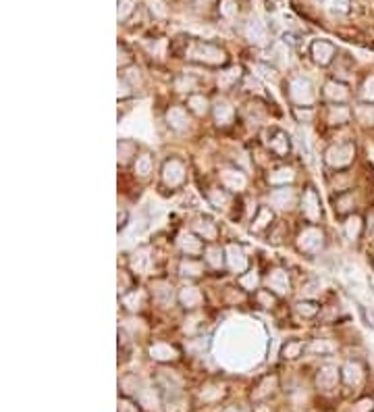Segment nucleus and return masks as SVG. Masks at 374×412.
Returning a JSON list of instances; mask_svg holds the SVG:
<instances>
[{"mask_svg":"<svg viewBox=\"0 0 374 412\" xmlns=\"http://www.w3.org/2000/svg\"><path fill=\"white\" fill-rule=\"evenodd\" d=\"M356 161V144L353 142H339L327 148L325 152V163L339 171V169H347L351 163Z\"/></svg>","mask_w":374,"mask_h":412,"instance_id":"obj_1","label":"nucleus"},{"mask_svg":"<svg viewBox=\"0 0 374 412\" xmlns=\"http://www.w3.org/2000/svg\"><path fill=\"white\" fill-rule=\"evenodd\" d=\"M264 144H266V148H269V152H273L275 157H279V159H285L287 154L291 152V140H289V136H287L283 129H279V127L266 129V133H264Z\"/></svg>","mask_w":374,"mask_h":412,"instance_id":"obj_2","label":"nucleus"},{"mask_svg":"<svg viewBox=\"0 0 374 412\" xmlns=\"http://www.w3.org/2000/svg\"><path fill=\"white\" fill-rule=\"evenodd\" d=\"M299 242V250L302 252H306V254H316V252H320L323 250V246H325V233L320 231L318 227H314V225H308L302 233H299V237H297Z\"/></svg>","mask_w":374,"mask_h":412,"instance_id":"obj_3","label":"nucleus"},{"mask_svg":"<svg viewBox=\"0 0 374 412\" xmlns=\"http://www.w3.org/2000/svg\"><path fill=\"white\" fill-rule=\"evenodd\" d=\"M289 98L299 107H310L312 102L316 100V94H314V90H312L308 79L295 77V79H291V86H289Z\"/></svg>","mask_w":374,"mask_h":412,"instance_id":"obj_4","label":"nucleus"},{"mask_svg":"<svg viewBox=\"0 0 374 412\" xmlns=\"http://www.w3.org/2000/svg\"><path fill=\"white\" fill-rule=\"evenodd\" d=\"M187 175H185V165L179 159H169L163 165V181L169 188H181L185 183Z\"/></svg>","mask_w":374,"mask_h":412,"instance_id":"obj_5","label":"nucleus"},{"mask_svg":"<svg viewBox=\"0 0 374 412\" xmlns=\"http://www.w3.org/2000/svg\"><path fill=\"white\" fill-rule=\"evenodd\" d=\"M302 213L308 219V223H316L323 217V209H320V198L314 188H308L302 196Z\"/></svg>","mask_w":374,"mask_h":412,"instance_id":"obj_6","label":"nucleus"},{"mask_svg":"<svg viewBox=\"0 0 374 412\" xmlns=\"http://www.w3.org/2000/svg\"><path fill=\"white\" fill-rule=\"evenodd\" d=\"M208 265L204 263V259H193V256H183L179 263V275L187 281H196L206 273Z\"/></svg>","mask_w":374,"mask_h":412,"instance_id":"obj_7","label":"nucleus"},{"mask_svg":"<svg viewBox=\"0 0 374 412\" xmlns=\"http://www.w3.org/2000/svg\"><path fill=\"white\" fill-rule=\"evenodd\" d=\"M202 259L208 265V269H225L227 267V252L219 244H208Z\"/></svg>","mask_w":374,"mask_h":412,"instance_id":"obj_8","label":"nucleus"},{"mask_svg":"<svg viewBox=\"0 0 374 412\" xmlns=\"http://www.w3.org/2000/svg\"><path fill=\"white\" fill-rule=\"evenodd\" d=\"M177 300H179V304L185 308V311H198V308L204 304V294L196 285H185L177 294Z\"/></svg>","mask_w":374,"mask_h":412,"instance_id":"obj_9","label":"nucleus"},{"mask_svg":"<svg viewBox=\"0 0 374 412\" xmlns=\"http://www.w3.org/2000/svg\"><path fill=\"white\" fill-rule=\"evenodd\" d=\"M323 96L329 100V102H333V105H343V102H347L349 98H351V92H349V88L345 86V83H341V81H327L325 83V90H323Z\"/></svg>","mask_w":374,"mask_h":412,"instance_id":"obj_10","label":"nucleus"},{"mask_svg":"<svg viewBox=\"0 0 374 412\" xmlns=\"http://www.w3.org/2000/svg\"><path fill=\"white\" fill-rule=\"evenodd\" d=\"M219 179H221V185L227 192H241L245 188V183H248L245 175L241 171H237V169H223Z\"/></svg>","mask_w":374,"mask_h":412,"instance_id":"obj_11","label":"nucleus"},{"mask_svg":"<svg viewBox=\"0 0 374 412\" xmlns=\"http://www.w3.org/2000/svg\"><path fill=\"white\" fill-rule=\"evenodd\" d=\"M266 285H269V289L273 294H277L281 298V296L289 294V275L283 269H273L271 275L266 277Z\"/></svg>","mask_w":374,"mask_h":412,"instance_id":"obj_12","label":"nucleus"},{"mask_svg":"<svg viewBox=\"0 0 374 412\" xmlns=\"http://www.w3.org/2000/svg\"><path fill=\"white\" fill-rule=\"evenodd\" d=\"M273 221H275V213H273L271 206H260L254 215V219H252V231L264 233L266 229L273 227Z\"/></svg>","mask_w":374,"mask_h":412,"instance_id":"obj_13","label":"nucleus"},{"mask_svg":"<svg viewBox=\"0 0 374 412\" xmlns=\"http://www.w3.org/2000/svg\"><path fill=\"white\" fill-rule=\"evenodd\" d=\"M225 252H227V267H229L231 271L241 273V271L248 267V259H245V254H243L241 246L229 244V246L225 248Z\"/></svg>","mask_w":374,"mask_h":412,"instance_id":"obj_14","label":"nucleus"},{"mask_svg":"<svg viewBox=\"0 0 374 412\" xmlns=\"http://www.w3.org/2000/svg\"><path fill=\"white\" fill-rule=\"evenodd\" d=\"M121 302H123V306L127 308V311L137 313V311H142L144 304H146V294L142 289H137V287H129L125 294H121Z\"/></svg>","mask_w":374,"mask_h":412,"instance_id":"obj_15","label":"nucleus"},{"mask_svg":"<svg viewBox=\"0 0 374 412\" xmlns=\"http://www.w3.org/2000/svg\"><path fill=\"white\" fill-rule=\"evenodd\" d=\"M187 111L193 113V115H198V117L208 115V113L212 111V109H210V100H208V96H204V94H200V92L189 94V98H187Z\"/></svg>","mask_w":374,"mask_h":412,"instance_id":"obj_16","label":"nucleus"},{"mask_svg":"<svg viewBox=\"0 0 374 412\" xmlns=\"http://www.w3.org/2000/svg\"><path fill=\"white\" fill-rule=\"evenodd\" d=\"M271 202H273V206H279V209H283V211H289V209H291V204L295 202V194H293L291 188L283 185V188L273 190V194H271Z\"/></svg>","mask_w":374,"mask_h":412,"instance_id":"obj_17","label":"nucleus"},{"mask_svg":"<svg viewBox=\"0 0 374 412\" xmlns=\"http://www.w3.org/2000/svg\"><path fill=\"white\" fill-rule=\"evenodd\" d=\"M167 121H169V127H173L175 131H185V129L189 127V115H187V109L173 107V109L167 113Z\"/></svg>","mask_w":374,"mask_h":412,"instance_id":"obj_18","label":"nucleus"},{"mask_svg":"<svg viewBox=\"0 0 374 412\" xmlns=\"http://www.w3.org/2000/svg\"><path fill=\"white\" fill-rule=\"evenodd\" d=\"M343 233H345V237L351 240V242L360 240L362 233H364V223H362V219H360L358 215H349V217H345Z\"/></svg>","mask_w":374,"mask_h":412,"instance_id":"obj_19","label":"nucleus"},{"mask_svg":"<svg viewBox=\"0 0 374 412\" xmlns=\"http://www.w3.org/2000/svg\"><path fill=\"white\" fill-rule=\"evenodd\" d=\"M212 113H215L217 125H223V127L231 125L233 119H235V111H233L231 105H227V102H219V105H217L215 109H212Z\"/></svg>","mask_w":374,"mask_h":412,"instance_id":"obj_20","label":"nucleus"},{"mask_svg":"<svg viewBox=\"0 0 374 412\" xmlns=\"http://www.w3.org/2000/svg\"><path fill=\"white\" fill-rule=\"evenodd\" d=\"M137 159V146L131 140H119V165H129Z\"/></svg>","mask_w":374,"mask_h":412,"instance_id":"obj_21","label":"nucleus"},{"mask_svg":"<svg viewBox=\"0 0 374 412\" xmlns=\"http://www.w3.org/2000/svg\"><path fill=\"white\" fill-rule=\"evenodd\" d=\"M333 53H335V48L331 44H327V42L314 44V48H312L314 61L320 63V65H329L333 61Z\"/></svg>","mask_w":374,"mask_h":412,"instance_id":"obj_22","label":"nucleus"},{"mask_svg":"<svg viewBox=\"0 0 374 412\" xmlns=\"http://www.w3.org/2000/svg\"><path fill=\"white\" fill-rule=\"evenodd\" d=\"M152 169H154L152 154H148V152L139 154V157L135 159V171H137V175H139V177H148V175L152 173Z\"/></svg>","mask_w":374,"mask_h":412,"instance_id":"obj_23","label":"nucleus"},{"mask_svg":"<svg viewBox=\"0 0 374 412\" xmlns=\"http://www.w3.org/2000/svg\"><path fill=\"white\" fill-rule=\"evenodd\" d=\"M254 300H256V304H258V306H262V308H273V306H275V302L279 300V296H277V294H273L269 287H266V289H258V292H256V296H254Z\"/></svg>","mask_w":374,"mask_h":412,"instance_id":"obj_24","label":"nucleus"},{"mask_svg":"<svg viewBox=\"0 0 374 412\" xmlns=\"http://www.w3.org/2000/svg\"><path fill=\"white\" fill-rule=\"evenodd\" d=\"M318 311H320V306H318L316 302H310V300H304V302H297V304H295V313L302 315L304 319H312V317H316Z\"/></svg>","mask_w":374,"mask_h":412,"instance_id":"obj_25","label":"nucleus"},{"mask_svg":"<svg viewBox=\"0 0 374 412\" xmlns=\"http://www.w3.org/2000/svg\"><path fill=\"white\" fill-rule=\"evenodd\" d=\"M358 98L364 100V102H374V75L372 77H366L360 92H358Z\"/></svg>","mask_w":374,"mask_h":412,"instance_id":"obj_26","label":"nucleus"},{"mask_svg":"<svg viewBox=\"0 0 374 412\" xmlns=\"http://www.w3.org/2000/svg\"><path fill=\"white\" fill-rule=\"evenodd\" d=\"M239 285H241V289H245V292H258V283H260V277L256 275V271H254V275H241L239 279Z\"/></svg>","mask_w":374,"mask_h":412,"instance_id":"obj_27","label":"nucleus"},{"mask_svg":"<svg viewBox=\"0 0 374 412\" xmlns=\"http://www.w3.org/2000/svg\"><path fill=\"white\" fill-rule=\"evenodd\" d=\"M304 350H306L304 342H287L283 348V354H285V358H297Z\"/></svg>","mask_w":374,"mask_h":412,"instance_id":"obj_28","label":"nucleus"},{"mask_svg":"<svg viewBox=\"0 0 374 412\" xmlns=\"http://www.w3.org/2000/svg\"><path fill=\"white\" fill-rule=\"evenodd\" d=\"M356 117H358V121L360 123H364V125H372L374 123V107H360L358 111H356Z\"/></svg>","mask_w":374,"mask_h":412,"instance_id":"obj_29","label":"nucleus"}]
</instances>
